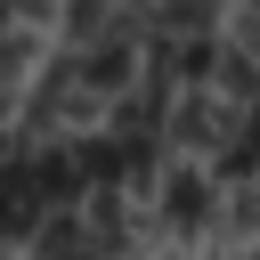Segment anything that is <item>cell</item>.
<instances>
[{
	"label": "cell",
	"instance_id": "2",
	"mask_svg": "<svg viewBox=\"0 0 260 260\" xmlns=\"http://www.w3.org/2000/svg\"><path fill=\"white\" fill-rule=\"evenodd\" d=\"M228 0H146L138 8V41L146 49H187V41H219Z\"/></svg>",
	"mask_w": 260,
	"mask_h": 260
},
{
	"label": "cell",
	"instance_id": "3",
	"mask_svg": "<svg viewBox=\"0 0 260 260\" xmlns=\"http://www.w3.org/2000/svg\"><path fill=\"white\" fill-rule=\"evenodd\" d=\"M32 49H41V41H32V24H8V16H0V98L32 73Z\"/></svg>",
	"mask_w": 260,
	"mask_h": 260
},
{
	"label": "cell",
	"instance_id": "1",
	"mask_svg": "<svg viewBox=\"0 0 260 260\" xmlns=\"http://www.w3.org/2000/svg\"><path fill=\"white\" fill-rule=\"evenodd\" d=\"M146 195H154V228H162V236H179V244L211 236V211H219V179H211L203 162H162Z\"/></svg>",
	"mask_w": 260,
	"mask_h": 260
},
{
	"label": "cell",
	"instance_id": "4",
	"mask_svg": "<svg viewBox=\"0 0 260 260\" xmlns=\"http://www.w3.org/2000/svg\"><path fill=\"white\" fill-rule=\"evenodd\" d=\"M228 8H252V16H260V0H228Z\"/></svg>",
	"mask_w": 260,
	"mask_h": 260
}]
</instances>
